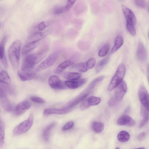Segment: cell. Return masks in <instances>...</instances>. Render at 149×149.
<instances>
[{
  "mask_svg": "<svg viewBox=\"0 0 149 149\" xmlns=\"http://www.w3.org/2000/svg\"><path fill=\"white\" fill-rule=\"evenodd\" d=\"M48 51V48H45L36 53L27 56L22 64L21 71L26 72L32 70L34 66L45 57Z\"/></svg>",
  "mask_w": 149,
  "mask_h": 149,
  "instance_id": "cell-1",
  "label": "cell"
},
{
  "mask_svg": "<svg viewBox=\"0 0 149 149\" xmlns=\"http://www.w3.org/2000/svg\"><path fill=\"white\" fill-rule=\"evenodd\" d=\"M21 45L20 40H16L12 43L8 49L9 59L13 67L15 69L17 68L19 66Z\"/></svg>",
  "mask_w": 149,
  "mask_h": 149,
  "instance_id": "cell-2",
  "label": "cell"
},
{
  "mask_svg": "<svg viewBox=\"0 0 149 149\" xmlns=\"http://www.w3.org/2000/svg\"><path fill=\"white\" fill-rule=\"evenodd\" d=\"M126 68L125 65L123 63L120 64L108 87L109 91L113 90L123 80Z\"/></svg>",
  "mask_w": 149,
  "mask_h": 149,
  "instance_id": "cell-3",
  "label": "cell"
},
{
  "mask_svg": "<svg viewBox=\"0 0 149 149\" xmlns=\"http://www.w3.org/2000/svg\"><path fill=\"white\" fill-rule=\"evenodd\" d=\"M33 121V116L31 113L28 118L17 125L13 130L15 135L22 134L27 132L32 126Z\"/></svg>",
  "mask_w": 149,
  "mask_h": 149,
  "instance_id": "cell-4",
  "label": "cell"
},
{
  "mask_svg": "<svg viewBox=\"0 0 149 149\" xmlns=\"http://www.w3.org/2000/svg\"><path fill=\"white\" fill-rule=\"evenodd\" d=\"M58 56L59 53L57 52H54L50 54L48 57L38 66L36 71H41L52 66L56 61Z\"/></svg>",
  "mask_w": 149,
  "mask_h": 149,
  "instance_id": "cell-5",
  "label": "cell"
},
{
  "mask_svg": "<svg viewBox=\"0 0 149 149\" xmlns=\"http://www.w3.org/2000/svg\"><path fill=\"white\" fill-rule=\"evenodd\" d=\"M121 8L123 15L126 20V24L135 25L136 19L133 12L125 5H121Z\"/></svg>",
  "mask_w": 149,
  "mask_h": 149,
  "instance_id": "cell-6",
  "label": "cell"
},
{
  "mask_svg": "<svg viewBox=\"0 0 149 149\" xmlns=\"http://www.w3.org/2000/svg\"><path fill=\"white\" fill-rule=\"evenodd\" d=\"M139 100L142 106L147 110H149V95L148 93L143 86H141L138 92Z\"/></svg>",
  "mask_w": 149,
  "mask_h": 149,
  "instance_id": "cell-7",
  "label": "cell"
},
{
  "mask_svg": "<svg viewBox=\"0 0 149 149\" xmlns=\"http://www.w3.org/2000/svg\"><path fill=\"white\" fill-rule=\"evenodd\" d=\"M127 90V84L123 80L116 88L114 97L117 101H120L122 100Z\"/></svg>",
  "mask_w": 149,
  "mask_h": 149,
  "instance_id": "cell-8",
  "label": "cell"
},
{
  "mask_svg": "<svg viewBox=\"0 0 149 149\" xmlns=\"http://www.w3.org/2000/svg\"><path fill=\"white\" fill-rule=\"evenodd\" d=\"M49 86L55 89H63L66 88L64 84L59 78L56 75H51L49 77L48 81Z\"/></svg>",
  "mask_w": 149,
  "mask_h": 149,
  "instance_id": "cell-9",
  "label": "cell"
},
{
  "mask_svg": "<svg viewBox=\"0 0 149 149\" xmlns=\"http://www.w3.org/2000/svg\"><path fill=\"white\" fill-rule=\"evenodd\" d=\"M31 107V103L29 101H22L16 106L14 109V114L17 116H20L29 109Z\"/></svg>",
  "mask_w": 149,
  "mask_h": 149,
  "instance_id": "cell-10",
  "label": "cell"
},
{
  "mask_svg": "<svg viewBox=\"0 0 149 149\" xmlns=\"http://www.w3.org/2000/svg\"><path fill=\"white\" fill-rule=\"evenodd\" d=\"M72 109L66 106L59 108H47L44 110L43 112V115L47 116L54 114H65L70 112Z\"/></svg>",
  "mask_w": 149,
  "mask_h": 149,
  "instance_id": "cell-11",
  "label": "cell"
},
{
  "mask_svg": "<svg viewBox=\"0 0 149 149\" xmlns=\"http://www.w3.org/2000/svg\"><path fill=\"white\" fill-rule=\"evenodd\" d=\"M117 123L120 125L133 126L135 124V122L130 116L124 115L120 116L118 119Z\"/></svg>",
  "mask_w": 149,
  "mask_h": 149,
  "instance_id": "cell-12",
  "label": "cell"
},
{
  "mask_svg": "<svg viewBox=\"0 0 149 149\" xmlns=\"http://www.w3.org/2000/svg\"><path fill=\"white\" fill-rule=\"evenodd\" d=\"M136 56L137 58L141 61H144L147 58V53L146 49L143 44L140 42L138 45Z\"/></svg>",
  "mask_w": 149,
  "mask_h": 149,
  "instance_id": "cell-13",
  "label": "cell"
},
{
  "mask_svg": "<svg viewBox=\"0 0 149 149\" xmlns=\"http://www.w3.org/2000/svg\"><path fill=\"white\" fill-rule=\"evenodd\" d=\"M86 81V79L83 78L75 81H66L65 84V86L69 88L75 89L81 86Z\"/></svg>",
  "mask_w": 149,
  "mask_h": 149,
  "instance_id": "cell-14",
  "label": "cell"
},
{
  "mask_svg": "<svg viewBox=\"0 0 149 149\" xmlns=\"http://www.w3.org/2000/svg\"><path fill=\"white\" fill-rule=\"evenodd\" d=\"M17 74L21 80L23 81L32 79L36 76V73L32 70L26 72L18 71Z\"/></svg>",
  "mask_w": 149,
  "mask_h": 149,
  "instance_id": "cell-15",
  "label": "cell"
},
{
  "mask_svg": "<svg viewBox=\"0 0 149 149\" xmlns=\"http://www.w3.org/2000/svg\"><path fill=\"white\" fill-rule=\"evenodd\" d=\"M88 95L89 93H83L73 100L68 102L66 106L72 109L77 104L85 99Z\"/></svg>",
  "mask_w": 149,
  "mask_h": 149,
  "instance_id": "cell-16",
  "label": "cell"
},
{
  "mask_svg": "<svg viewBox=\"0 0 149 149\" xmlns=\"http://www.w3.org/2000/svg\"><path fill=\"white\" fill-rule=\"evenodd\" d=\"M40 44V42H29L26 44L23 48L22 54L24 55L27 54L36 47Z\"/></svg>",
  "mask_w": 149,
  "mask_h": 149,
  "instance_id": "cell-17",
  "label": "cell"
},
{
  "mask_svg": "<svg viewBox=\"0 0 149 149\" xmlns=\"http://www.w3.org/2000/svg\"><path fill=\"white\" fill-rule=\"evenodd\" d=\"M55 125V122L52 123L47 126L44 130L42 136L45 141L47 142L49 140L50 132Z\"/></svg>",
  "mask_w": 149,
  "mask_h": 149,
  "instance_id": "cell-18",
  "label": "cell"
},
{
  "mask_svg": "<svg viewBox=\"0 0 149 149\" xmlns=\"http://www.w3.org/2000/svg\"><path fill=\"white\" fill-rule=\"evenodd\" d=\"M46 33L44 32H34L30 35L29 40L30 41L40 42L46 36Z\"/></svg>",
  "mask_w": 149,
  "mask_h": 149,
  "instance_id": "cell-19",
  "label": "cell"
},
{
  "mask_svg": "<svg viewBox=\"0 0 149 149\" xmlns=\"http://www.w3.org/2000/svg\"><path fill=\"white\" fill-rule=\"evenodd\" d=\"M65 79L70 81H75L79 79L81 77V74L77 72H65L62 74Z\"/></svg>",
  "mask_w": 149,
  "mask_h": 149,
  "instance_id": "cell-20",
  "label": "cell"
},
{
  "mask_svg": "<svg viewBox=\"0 0 149 149\" xmlns=\"http://www.w3.org/2000/svg\"><path fill=\"white\" fill-rule=\"evenodd\" d=\"M74 62L71 60H66L60 64L56 69L57 73H61L67 68L73 64Z\"/></svg>",
  "mask_w": 149,
  "mask_h": 149,
  "instance_id": "cell-21",
  "label": "cell"
},
{
  "mask_svg": "<svg viewBox=\"0 0 149 149\" xmlns=\"http://www.w3.org/2000/svg\"><path fill=\"white\" fill-rule=\"evenodd\" d=\"M123 43V37L120 35L118 36L115 39L114 45L111 49V52L113 53L116 52L122 46Z\"/></svg>",
  "mask_w": 149,
  "mask_h": 149,
  "instance_id": "cell-22",
  "label": "cell"
},
{
  "mask_svg": "<svg viewBox=\"0 0 149 149\" xmlns=\"http://www.w3.org/2000/svg\"><path fill=\"white\" fill-rule=\"evenodd\" d=\"M11 82L10 78L8 73L4 70L0 72V83L10 85Z\"/></svg>",
  "mask_w": 149,
  "mask_h": 149,
  "instance_id": "cell-23",
  "label": "cell"
},
{
  "mask_svg": "<svg viewBox=\"0 0 149 149\" xmlns=\"http://www.w3.org/2000/svg\"><path fill=\"white\" fill-rule=\"evenodd\" d=\"M129 133L125 131H120L118 134L117 138L120 142H125L128 141L130 138Z\"/></svg>",
  "mask_w": 149,
  "mask_h": 149,
  "instance_id": "cell-24",
  "label": "cell"
},
{
  "mask_svg": "<svg viewBox=\"0 0 149 149\" xmlns=\"http://www.w3.org/2000/svg\"><path fill=\"white\" fill-rule=\"evenodd\" d=\"M142 108L141 113L143 118L139 125L140 128L143 127L148 122L149 120L148 111L147 110L143 107Z\"/></svg>",
  "mask_w": 149,
  "mask_h": 149,
  "instance_id": "cell-25",
  "label": "cell"
},
{
  "mask_svg": "<svg viewBox=\"0 0 149 149\" xmlns=\"http://www.w3.org/2000/svg\"><path fill=\"white\" fill-rule=\"evenodd\" d=\"M93 130L96 133H100L103 130L104 128L103 123L100 122L94 121L92 125Z\"/></svg>",
  "mask_w": 149,
  "mask_h": 149,
  "instance_id": "cell-26",
  "label": "cell"
},
{
  "mask_svg": "<svg viewBox=\"0 0 149 149\" xmlns=\"http://www.w3.org/2000/svg\"><path fill=\"white\" fill-rule=\"evenodd\" d=\"M109 60V58L107 57L99 62L96 64L95 70L96 73H98L108 63Z\"/></svg>",
  "mask_w": 149,
  "mask_h": 149,
  "instance_id": "cell-27",
  "label": "cell"
},
{
  "mask_svg": "<svg viewBox=\"0 0 149 149\" xmlns=\"http://www.w3.org/2000/svg\"><path fill=\"white\" fill-rule=\"evenodd\" d=\"M104 78V76H101L96 78L93 80L87 87L86 90V92H89L90 91L93 89L97 84L102 81Z\"/></svg>",
  "mask_w": 149,
  "mask_h": 149,
  "instance_id": "cell-28",
  "label": "cell"
},
{
  "mask_svg": "<svg viewBox=\"0 0 149 149\" xmlns=\"http://www.w3.org/2000/svg\"><path fill=\"white\" fill-rule=\"evenodd\" d=\"M86 100L89 107L96 105L99 104L101 101V99L100 98L94 96H90L86 99Z\"/></svg>",
  "mask_w": 149,
  "mask_h": 149,
  "instance_id": "cell-29",
  "label": "cell"
},
{
  "mask_svg": "<svg viewBox=\"0 0 149 149\" xmlns=\"http://www.w3.org/2000/svg\"><path fill=\"white\" fill-rule=\"evenodd\" d=\"M5 129L3 122L0 118V146H3L4 141Z\"/></svg>",
  "mask_w": 149,
  "mask_h": 149,
  "instance_id": "cell-30",
  "label": "cell"
},
{
  "mask_svg": "<svg viewBox=\"0 0 149 149\" xmlns=\"http://www.w3.org/2000/svg\"><path fill=\"white\" fill-rule=\"evenodd\" d=\"M7 40V37L4 36L0 43V60H1L6 57L5 54V45Z\"/></svg>",
  "mask_w": 149,
  "mask_h": 149,
  "instance_id": "cell-31",
  "label": "cell"
},
{
  "mask_svg": "<svg viewBox=\"0 0 149 149\" xmlns=\"http://www.w3.org/2000/svg\"><path fill=\"white\" fill-rule=\"evenodd\" d=\"M72 67L74 68L81 72H86L88 69L86 63H77L74 65L72 66Z\"/></svg>",
  "mask_w": 149,
  "mask_h": 149,
  "instance_id": "cell-32",
  "label": "cell"
},
{
  "mask_svg": "<svg viewBox=\"0 0 149 149\" xmlns=\"http://www.w3.org/2000/svg\"><path fill=\"white\" fill-rule=\"evenodd\" d=\"M109 49V45L108 44L104 45L100 49L98 52V55L100 57H104L108 53Z\"/></svg>",
  "mask_w": 149,
  "mask_h": 149,
  "instance_id": "cell-33",
  "label": "cell"
},
{
  "mask_svg": "<svg viewBox=\"0 0 149 149\" xmlns=\"http://www.w3.org/2000/svg\"><path fill=\"white\" fill-rule=\"evenodd\" d=\"M66 12L65 6L56 5L53 10V13L55 15H59Z\"/></svg>",
  "mask_w": 149,
  "mask_h": 149,
  "instance_id": "cell-34",
  "label": "cell"
},
{
  "mask_svg": "<svg viewBox=\"0 0 149 149\" xmlns=\"http://www.w3.org/2000/svg\"><path fill=\"white\" fill-rule=\"evenodd\" d=\"M126 27L129 33L133 36L136 35V30L135 26L132 24H126Z\"/></svg>",
  "mask_w": 149,
  "mask_h": 149,
  "instance_id": "cell-35",
  "label": "cell"
},
{
  "mask_svg": "<svg viewBox=\"0 0 149 149\" xmlns=\"http://www.w3.org/2000/svg\"><path fill=\"white\" fill-rule=\"evenodd\" d=\"M95 59L94 58H91L88 60L86 63L88 69H91L95 66Z\"/></svg>",
  "mask_w": 149,
  "mask_h": 149,
  "instance_id": "cell-36",
  "label": "cell"
},
{
  "mask_svg": "<svg viewBox=\"0 0 149 149\" xmlns=\"http://www.w3.org/2000/svg\"><path fill=\"white\" fill-rule=\"evenodd\" d=\"M134 3L137 6L142 8H145L146 7V1L143 0H135Z\"/></svg>",
  "mask_w": 149,
  "mask_h": 149,
  "instance_id": "cell-37",
  "label": "cell"
},
{
  "mask_svg": "<svg viewBox=\"0 0 149 149\" xmlns=\"http://www.w3.org/2000/svg\"><path fill=\"white\" fill-rule=\"evenodd\" d=\"M30 99L32 102L38 103H44L45 101L42 98L36 96H32Z\"/></svg>",
  "mask_w": 149,
  "mask_h": 149,
  "instance_id": "cell-38",
  "label": "cell"
},
{
  "mask_svg": "<svg viewBox=\"0 0 149 149\" xmlns=\"http://www.w3.org/2000/svg\"><path fill=\"white\" fill-rule=\"evenodd\" d=\"M75 0H68L67 1L66 5L65 6L66 12L69 10L74 3Z\"/></svg>",
  "mask_w": 149,
  "mask_h": 149,
  "instance_id": "cell-39",
  "label": "cell"
},
{
  "mask_svg": "<svg viewBox=\"0 0 149 149\" xmlns=\"http://www.w3.org/2000/svg\"><path fill=\"white\" fill-rule=\"evenodd\" d=\"M74 125V123L73 121H70L65 124L63 127L62 130L65 131L68 130L72 128Z\"/></svg>",
  "mask_w": 149,
  "mask_h": 149,
  "instance_id": "cell-40",
  "label": "cell"
},
{
  "mask_svg": "<svg viewBox=\"0 0 149 149\" xmlns=\"http://www.w3.org/2000/svg\"><path fill=\"white\" fill-rule=\"evenodd\" d=\"M89 107L87 104L86 99H84L82 102L80 106V109L81 110H84Z\"/></svg>",
  "mask_w": 149,
  "mask_h": 149,
  "instance_id": "cell-41",
  "label": "cell"
},
{
  "mask_svg": "<svg viewBox=\"0 0 149 149\" xmlns=\"http://www.w3.org/2000/svg\"><path fill=\"white\" fill-rule=\"evenodd\" d=\"M46 27V24L44 22H40L38 26V30L41 31H42L44 30Z\"/></svg>",
  "mask_w": 149,
  "mask_h": 149,
  "instance_id": "cell-42",
  "label": "cell"
},
{
  "mask_svg": "<svg viewBox=\"0 0 149 149\" xmlns=\"http://www.w3.org/2000/svg\"><path fill=\"white\" fill-rule=\"evenodd\" d=\"M117 101L115 97H112L109 100V105L111 107L114 106L116 104L117 102Z\"/></svg>",
  "mask_w": 149,
  "mask_h": 149,
  "instance_id": "cell-43",
  "label": "cell"
},
{
  "mask_svg": "<svg viewBox=\"0 0 149 149\" xmlns=\"http://www.w3.org/2000/svg\"><path fill=\"white\" fill-rule=\"evenodd\" d=\"M146 136V134L144 132L140 133L138 136V139L139 141H141L144 139Z\"/></svg>",
  "mask_w": 149,
  "mask_h": 149,
  "instance_id": "cell-44",
  "label": "cell"
},
{
  "mask_svg": "<svg viewBox=\"0 0 149 149\" xmlns=\"http://www.w3.org/2000/svg\"><path fill=\"white\" fill-rule=\"evenodd\" d=\"M3 10L4 9L2 6H0V15L2 13Z\"/></svg>",
  "mask_w": 149,
  "mask_h": 149,
  "instance_id": "cell-45",
  "label": "cell"
},
{
  "mask_svg": "<svg viewBox=\"0 0 149 149\" xmlns=\"http://www.w3.org/2000/svg\"><path fill=\"white\" fill-rule=\"evenodd\" d=\"M130 107H128L125 111V113H128V112L130 111Z\"/></svg>",
  "mask_w": 149,
  "mask_h": 149,
  "instance_id": "cell-46",
  "label": "cell"
},
{
  "mask_svg": "<svg viewBox=\"0 0 149 149\" xmlns=\"http://www.w3.org/2000/svg\"><path fill=\"white\" fill-rule=\"evenodd\" d=\"M133 149H146L144 147H140L137 148H136Z\"/></svg>",
  "mask_w": 149,
  "mask_h": 149,
  "instance_id": "cell-47",
  "label": "cell"
},
{
  "mask_svg": "<svg viewBox=\"0 0 149 149\" xmlns=\"http://www.w3.org/2000/svg\"><path fill=\"white\" fill-rule=\"evenodd\" d=\"M1 112V109L0 108V113Z\"/></svg>",
  "mask_w": 149,
  "mask_h": 149,
  "instance_id": "cell-48",
  "label": "cell"
},
{
  "mask_svg": "<svg viewBox=\"0 0 149 149\" xmlns=\"http://www.w3.org/2000/svg\"><path fill=\"white\" fill-rule=\"evenodd\" d=\"M115 149H120L119 148H116Z\"/></svg>",
  "mask_w": 149,
  "mask_h": 149,
  "instance_id": "cell-49",
  "label": "cell"
}]
</instances>
